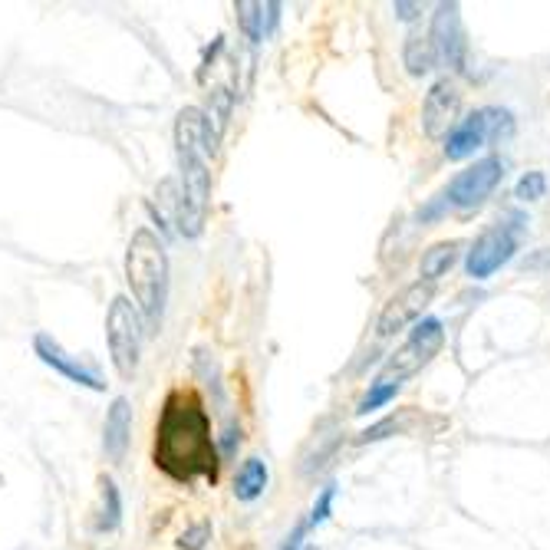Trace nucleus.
Wrapping results in <instances>:
<instances>
[{
	"label": "nucleus",
	"instance_id": "nucleus-1",
	"mask_svg": "<svg viewBox=\"0 0 550 550\" xmlns=\"http://www.w3.org/2000/svg\"><path fill=\"white\" fill-rule=\"evenodd\" d=\"M155 468L165 471L175 481H195L208 478L211 485L218 481L221 452L211 435V419L195 392L175 389L168 392L159 425H155V448H152Z\"/></svg>",
	"mask_w": 550,
	"mask_h": 550
},
{
	"label": "nucleus",
	"instance_id": "nucleus-2",
	"mask_svg": "<svg viewBox=\"0 0 550 550\" xmlns=\"http://www.w3.org/2000/svg\"><path fill=\"white\" fill-rule=\"evenodd\" d=\"M218 136L208 126L205 112L188 106L175 119V152L178 168H182V192H178V231L185 238H198L205 228L208 215V195H211V172L208 155H215Z\"/></svg>",
	"mask_w": 550,
	"mask_h": 550
},
{
	"label": "nucleus",
	"instance_id": "nucleus-3",
	"mask_svg": "<svg viewBox=\"0 0 550 550\" xmlns=\"http://www.w3.org/2000/svg\"><path fill=\"white\" fill-rule=\"evenodd\" d=\"M126 280L136 294V303L142 307L145 320L159 327L165 297H168V254L159 234L149 228H139L132 234L126 251Z\"/></svg>",
	"mask_w": 550,
	"mask_h": 550
},
{
	"label": "nucleus",
	"instance_id": "nucleus-4",
	"mask_svg": "<svg viewBox=\"0 0 550 550\" xmlns=\"http://www.w3.org/2000/svg\"><path fill=\"white\" fill-rule=\"evenodd\" d=\"M514 132V116L511 109L501 106H485L475 109L471 116L458 119V126L445 136V155L452 162L471 159L478 149H485L488 142H501Z\"/></svg>",
	"mask_w": 550,
	"mask_h": 550
},
{
	"label": "nucleus",
	"instance_id": "nucleus-5",
	"mask_svg": "<svg viewBox=\"0 0 550 550\" xmlns=\"http://www.w3.org/2000/svg\"><path fill=\"white\" fill-rule=\"evenodd\" d=\"M445 343V330H442V320L439 317H425L412 327L409 340L399 346L396 353L389 356L386 369L379 373V379H386V383H399L402 379H409L412 373H419L422 366L432 363V356L442 350Z\"/></svg>",
	"mask_w": 550,
	"mask_h": 550
},
{
	"label": "nucleus",
	"instance_id": "nucleus-6",
	"mask_svg": "<svg viewBox=\"0 0 550 550\" xmlns=\"http://www.w3.org/2000/svg\"><path fill=\"white\" fill-rule=\"evenodd\" d=\"M106 340H109V356L112 366L122 379L136 376L139 366V346H142V323L136 307L126 297H116L109 303L106 313Z\"/></svg>",
	"mask_w": 550,
	"mask_h": 550
},
{
	"label": "nucleus",
	"instance_id": "nucleus-7",
	"mask_svg": "<svg viewBox=\"0 0 550 550\" xmlns=\"http://www.w3.org/2000/svg\"><path fill=\"white\" fill-rule=\"evenodd\" d=\"M501 178H504V162L498 155H485V159L471 162L452 178V185H448V192H445L448 208H455V211L481 208L491 198V192L501 185Z\"/></svg>",
	"mask_w": 550,
	"mask_h": 550
},
{
	"label": "nucleus",
	"instance_id": "nucleus-8",
	"mask_svg": "<svg viewBox=\"0 0 550 550\" xmlns=\"http://www.w3.org/2000/svg\"><path fill=\"white\" fill-rule=\"evenodd\" d=\"M518 251V231L511 224H495V228L481 231L475 244L468 248L465 271L471 280H488L495 271H501Z\"/></svg>",
	"mask_w": 550,
	"mask_h": 550
},
{
	"label": "nucleus",
	"instance_id": "nucleus-9",
	"mask_svg": "<svg viewBox=\"0 0 550 550\" xmlns=\"http://www.w3.org/2000/svg\"><path fill=\"white\" fill-rule=\"evenodd\" d=\"M429 37L439 50L442 60L452 66L455 73H468V37H465V24H462V7L458 4H439L432 14V30Z\"/></svg>",
	"mask_w": 550,
	"mask_h": 550
},
{
	"label": "nucleus",
	"instance_id": "nucleus-10",
	"mask_svg": "<svg viewBox=\"0 0 550 550\" xmlns=\"http://www.w3.org/2000/svg\"><path fill=\"white\" fill-rule=\"evenodd\" d=\"M458 116H462V93H458L455 80H435L425 93L422 103V126L429 139H445L448 132L458 126Z\"/></svg>",
	"mask_w": 550,
	"mask_h": 550
},
{
	"label": "nucleus",
	"instance_id": "nucleus-11",
	"mask_svg": "<svg viewBox=\"0 0 550 550\" xmlns=\"http://www.w3.org/2000/svg\"><path fill=\"white\" fill-rule=\"evenodd\" d=\"M435 297V284H425V280H415V284L402 287L396 297H392L383 313H379V323H376V333L379 336H396L422 317V310L429 307Z\"/></svg>",
	"mask_w": 550,
	"mask_h": 550
},
{
	"label": "nucleus",
	"instance_id": "nucleus-12",
	"mask_svg": "<svg viewBox=\"0 0 550 550\" xmlns=\"http://www.w3.org/2000/svg\"><path fill=\"white\" fill-rule=\"evenodd\" d=\"M33 350H37V356L43 359V363H47L50 369H56L60 376H66L70 383L86 386V389H93V392H103V389H106V383L99 379L96 369L83 366L80 359L66 353L63 346L56 343L50 333H37V336H33Z\"/></svg>",
	"mask_w": 550,
	"mask_h": 550
},
{
	"label": "nucleus",
	"instance_id": "nucleus-13",
	"mask_svg": "<svg viewBox=\"0 0 550 550\" xmlns=\"http://www.w3.org/2000/svg\"><path fill=\"white\" fill-rule=\"evenodd\" d=\"M129 432H132V406L126 396H119L106 412L103 425V452L109 462H122L129 448Z\"/></svg>",
	"mask_w": 550,
	"mask_h": 550
},
{
	"label": "nucleus",
	"instance_id": "nucleus-14",
	"mask_svg": "<svg viewBox=\"0 0 550 550\" xmlns=\"http://www.w3.org/2000/svg\"><path fill=\"white\" fill-rule=\"evenodd\" d=\"M402 63L412 76H429L439 66V50L429 33H409L406 47H402Z\"/></svg>",
	"mask_w": 550,
	"mask_h": 550
},
{
	"label": "nucleus",
	"instance_id": "nucleus-15",
	"mask_svg": "<svg viewBox=\"0 0 550 550\" xmlns=\"http://www.w3.org/2000/svg\"><path fill=\"white\" fill-rule=\"evenodd\" d=\"M458 251H462V241H439V244H432V248L425 251L422 261H419V274H422L425 284H435V280L452 271L455 261H458Z\"/></svg>",
	"mask_w": 550,
	"mask_h": 550
},
{
	"label": "nucleus",
	"instance_id": "nucleus-16",
	"mask_svg": "<svg viewBox=\"0 0 550 550\" xmlns=\"http://www.w3.org/2000/svg\"><path fill=\"white\" fill-rule=\"evenodd\" d=\"M267 481H271V471L264 458H248L234 475V495L238 501H257L267 491Z\"/></svg>",
	"mask_w": 550,
	"mask_h": 550
},
{
	"label": "nucleus",
	"instance_id": "nucleus-17",
	"mask_svg": "<svg viewBox=\"0 0 550 550\" xmlns=\"http://www.w3.org/2000/svg\"><path fill=\"white\" fill-rule=\"evenodd\" d=\"M99 488H103V508H99L96 531H99V534H106V531H116L119 521H122V498H119L116 481H112L109 475L99 478Z\"/></svg>",
	"mask_w": 550,
	"mask_h": 550
},
{
	"label": "nucleus",
	"instance_id": "nucleus-18",
	"mask_svg": "<svg viewBox=\"0 0 550 550\" xmlns=\"http://www.w3.org/2000/svg\"><path fill=\"white\" fill-rule=\"evenodd\" d=\"M234 14H238V27L244 30V37H248L251 43L264 40V4L241 0V4H234Z\"/></svg>",
	"mask_w": 550,
	"mask_h": 550
},
{
	"label": "nucleus",
	"instance_id": "nucleus-19",
	"mask_svg": "<svg viewBox=\"0 0 550 550\" xmlns=\"http://www.w3.org/2000/svg\"><path fill=\"white\" fill-rule=\"evenodd\" d=\"M399 389H402L399 383H386V379H376V383H369V392L363 399H359L356 415H369V412L389 406V402L399 396Z\"/></svg>",
	"mask_w": 550,
	"mask_h": 550
},
{
	"label": "nucleus",
	"instance_id": "nucleus-20",
	"mask_svg": "<svg viewBox=\"0 0 550 550\" xmlns=\"http://www.w3.org/2000/svg\"><path fill=\"white\" fill-rule=\"evenodd\" d=\"M547 195V175L544 172H524L521 182L514 185V198L518 201H541Z\"/></svg>",
	"mask_w": 550,
	"mask_h": 550
},
{
	"label": "nucleus",
	"instance_id": "nucleus-21",
	"mask_svg": "<svg viewBox=\"0 0 550 550\" xmlns=\"http://www.w3.org/2000/svg\"><path fill=\"white\" fill-rule=\"evenodd\" d=\"M402 429V419H396V415H389V419H383V422H376V425H369L366 432H359V439H356V445H369V442H383V439H389V435H396Z\"/></svg>",
	"mask_w": 550,
	"mask_h": 550
},
{
	"label": "nucleus",
	"instance_id": "nucleus-22",
	"mask_svg": "<svg viewBox=\"0 0 550 550\" xmlns=\"http://www.w3.org/2000/svg\"><path fill=\"white\" fill-rule=\"evenodd\" d=\"M333 501H336V488L327 485V488L320 491V498L313 501V511H310V518H307V527H320L323 521H327L330 514H333Z\"/></svg>",
	"mask_w": 550,
	"mask_h": 550
},
{
	"label": "nucleus",
	"instance_id": "nucleus-23",
	"mask_svg": "<svg viewBox=\"0 0 550 550\" xmlns=\"http://www.w3.org/2000/svg\"><path fill=\"white\" fill-rule=\"evenodd\" d=\"M208 537H211V524H208V521H198V524H192V527H188V531L182 534V541H178V547H182V550H205Z\"/></svg>",
	"mask_w": 550,
	"mask_h": 550
},
{
	"label": "nucleus",
	"instance_id": "nucleus-24",
	"mask_svg": "<svg viewBox=\"0 0 550 550\" xmlns=\"http://www.w3.org/2000/svg\"><path fill=\"white\" fill-rule=\"evenodd\" d=\"M238 445H241V425H228V429H224V439H221V448L218 452L224 455V458H231L234 452H238Z\"/></svg>",
	"mask_w": 550,
	"mask_h": 550
},
{
	"label": "nucleus",
	"instance_id": "nucleus-25",
	"mask_svg": "<svg viewBox=\"0 0 550 550\" xmlns=\"http://www.w3.org/2000/svg\"><path fill=\"white\" fill-rule=\"evenodd\" d=\"M448 208V201H445V195H439V198H432L429 205H425L422 211H419V221L422 224H429V221H435V218H442V211Z\"/></svg>",
	"mask_w": 550,
	"mask_h": 550
},
{
	"label": "nucleus",
	"instance_id": "nucleus-26",
	"mask_svg": "<svg viewBox=\"0 0 550 550\" xmlns=\"http://www.w3.org/2000/svg\"><path fill=\"white\" fill-rule=\"evenodd\" d=\"M392 14H396L399 20H415L422 14V4H412V0H396V4H392Z\"/></svg>",
	"mask_w": 550,
	"mask_h": 550
},
{
	"label": "nucleus",
	"instance_id": "nucleus-27",
	"mask_svg": "<svg viewBox=\"0 0 550 550\" xmlns=\"http://www.w3.org/2000/svg\"><path fill=\"white\" fill-rule=\"evenodd\" d=\"M307 531H310L307 521H300V524L294 527V531H290V537H287L284 547H280V550H303V537H307Z\"/></svg>",
	"mask_w": 550,
	"mask_h": 550
},
{
	"label": "nucleus",
	"instance_id": "nucleus-28",
	"mask_svg": "<svg viewBox=\"0 0 550 550\" xmlns=\"http://www.w3.org/2000/svg\"><path fill=\"white\" fill-rule=\"evenodd\" d=\"M524 267H527V271H550V251H541V254L527 257Z\"/></svg>",
	"mask_w": 550,
	"mask_h": 550
},
{
	"label": "nucleus",
	"instance_id": "nucleus-29",
	"mask_svg": "<svg viewBox=\"0 0 550 550\" xmlns=\"http://www.w3.org/2000/svg\"><path fill=\"white\" fill-rule=\"evenodd\" d=\"M303 550H313V547H303Z\"/></svg>",
	"mask_w": 550,
	"mask_h": 550
}]
</instances>
